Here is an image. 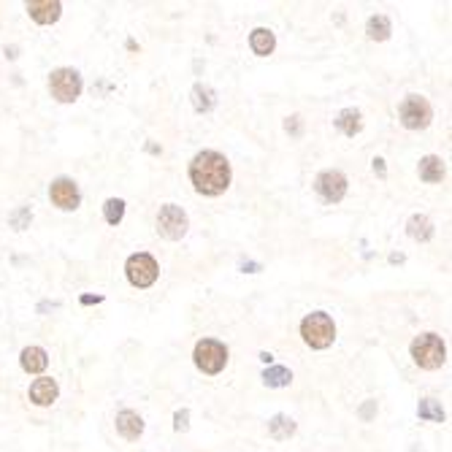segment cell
Here are the masks:
<instances>
[{
  "label": "cell",
  "instance_id": "cell-1",
  "mask_svg": "<svg viewBox=\"0 0 452 452\" xmlns=\"http://www.w3.org/2000/svg\"><path fill=\"white\" fill-rule=\"evenodd\" d=\"M190 181L201 195H220L230 187V163L225 154L203 150L190 163Z\"/></svg>",
  "mask_w": 452,
  "mask_h": 452
},
{
  "label": "cell",
  "instance_id": "cell-2",
  "mask_svg": "<svg viewBox=\"0 0 452 452\" xmlns=\"http://www.w3.org/2000/svg\"><path fill=\"white\" fill-rule=\"evenodd\" d=\"M412 357H414V363H417L420 369L436 371V369H442L444 360H447V347H444L442 336H436V333H423V336H417V339L412 341Z\"/></svg>",
  "mask_w": 452,
  "mask_h": 452
},
{
  "label": "cell",
  "instance_id": "cell-3",
  "mask_svg": "<svg viewBox=\"0 0 452 452\" xmlns=\"http://www.w3.org/2000/svg\"><path fill=\"white\" fill-rule=\"evenodd\" d=\"M301 336L312 350H328L333 344V339H336V325H333V320L328 317L325 312H312V314L303 317Z\"/></svg>",
  "mask_w": 452,
  "mask_h": 452
},
{
  "label": "cell",
  "instance_id": "cell-4",
  "mask_svg": "<svg viewBox=\"0 0 452 452\" xmlns=\"http://www.w3.org/2000/svg\"><path fill=\"white\" fill-rule=\"evenodd\" d=\"M125 277L133 287L147 290V287H152V284L157 282V277H160V266H157V260H154L152 255H147V252H136V255L127 257Z\"/></svg>",
  "mask_w": 452,
  "mask_h": 452
},
{
  "label": "cell",
  "instance_id": "cell-5",
  "mask_svg": "<svg viewBox=\"0 0 452 452\" xmlns=\"http://www.w3.org/2000/svg\"><path fill=\"white\" fill-rule=\"evenodd\" d=\"M193 357H195V366L203 374H220L227 366V347L217 339H201L195 344Z\"/></svg>",
  "mask_w": 452,
  "mask_h": 452
},
{
  "label": "cell",
  "instance_id": "cell-6",
  "mask_svg": "<svg viewBox=\"0 0 452 452\" xmlns=\"http://www.w3.org/2000/svg\"><path fill=\"white\" fill-rule=\"evenodd\" d=\"M81 74L74 68H57L49 74V92L54 101L74 103L81 95Z\"/></svg>",
  "mask_w": 452,
  "mask_h": 452
},
{
  "label": "cell",
  "instance_id": "cell-7",
  "mask_svg": "<svg viewBox=\"0 0 452 452\" xmlns=\"http://www.w3.org/2000/svg\"><path fill=\"white\" fill-rule=\"evenodd\" d=\"M187 227H190V220H187V214H184L181 206L166 203V206L160 209V214H157V233H160L163 239L179 241V239L187 233Z\"/></svg>",
  "mask_w": 452,
  "mask_h": 452
},
{
  "label": "cell",
  "instance_id": "cell-8",
  "mask_svg": "<svg viewBox=\"0 0 452 452\" xmlns=\"http://www.w3.org/2000/svg\"><path fill=\"white\" fill-rule=\"evenodd\" d=\"M433 120V108L423 95H406L401 103V122L406 130H426Z\"/></svg>",
  "mask_w": 452,
  "mask_h": 452
},
{
  "label": "cell",
  "instance_id": "cell-9",
  "mask_svg": "<svg viewBox=\"0 0 452 452\" xmlns=\"http://www.w3.org/2000/svg\"><path fill=\"white\" fill-rule=\"evenodd\" d=\"M49 198L57 209H63V211H74V209H79V203H81V193H79V184H76L74 179L60 176V179L51 181Z\"/></svg>",
  "mask_w": 452,
  "mask_h": 452
},
{
  "label": "cell",
  "instance_id": "cell-10",
  "mask_svg": "<svg viewBox=\"0 0 452 452\" xmlns=\"http://www.w3.org/2000/svg\"><path fill=\"white\" fill-rule=\"evenodd\" d=\"M314 190L320 193V198L328 203H339L347 195V176L341 171H323L314 179Z\"/></svg>",
  "mask_w": 452,
  "mask_h": 452
},
{
  "label": "cell",
  "instance_id": "cell-11",
  "mask_svg": "<svg viewBox=\"0 0 452 452\" xmlns=\"http://www.w3.org/2000/svg\"><path fill=\"white\" fill-rule=\"evenodd\" d=\"M27 14H30L38 25H51V22L60 19L63 3H60V0H30V3H27Z\"/></svg>",
  "mask_w": 452,
  "mask_h": 452
},
{
  "label": "cell",
  "instance_id": "cell-12",
  "mask_svg": "<svg viewBox=\"0 0 452 452\" xmlns=\"http://www.w3.org/2000/svg\"><path fill=\"white\" fill-rule=\"evenodd\" d=\"M57 396H60V387H57V382L49 377L35 379V382L30 385V401L35 403V406H51V403L57 401Z\"/></svg>",
  "mask_w": 452,
  "mask_h": 452
},
{
  "label": "cell",
  "instance_id": "cell-13",
  "mask_svg": "<svg viewBox=\"0 0 452 452\" xmlns=\"http://www.w3.org/2000/svg\"><path fill=\"white\" fill-rule=\"evenodd\" d=\"M117 430L122 433V439L127 442H136L141 433H144V420H141V414L138 412H133V409H122L120 414H117Z\"/></svg>",
  "mask_w": 452,
  "mask_h": 452
},
{
  "label": "cell",
  "instance_id": "cell-14",
  "mask_svg": "<svg viewBox=\"0 0 452 452\" xmlns=\"http://www.w3.org/2000/svg\"><path fill=\"white\" fill-rule=\"evenodd\" d=\"M19 363H22V369L27 374H41L49 366V355H47L44 347H25L22 355H19Z\"/></svg>",
  "mask_w": 452,
  "mask_h": 452
},
{
  "label": "cell",
  "instance_id": "cell-15",
  "mask_svg": "<svg viewBox=\"0 0 452 452\" xmlns=\"http://www.w3.org/2000/svg\"><path fill=\"white\" fill-rule=\"evenodd\" d=\"M250 47L257 57H268V54L274 51V47H277V35H274L268 27H257V30H252Z\"/></svg>",
  "mask_w": 452,
  "mask_h": 452
},
{
  "label": "cell",
  "instance_id": "cell-16",
  "mask_svg": "<svg viewBox=\"0 0 452 452\" xmlns=\"http://www.w3.org/2000/svg\"><path fill=\"white\" fill-rule=\"evenodd\" d=\"M417 171H420V179H423V181H428V184H436V181H442V179H444V160H442V157H436V154H426V157L420 160Z\"/></svg>",
  "mask_w": 452,
  "mask_h": 452
},
{
  "label": "cell",
  "instance_id": "cell-17",
  "mask_svg": "<svg viewBox=\"0 0 452 452\" xmlns=\"http://www.w3.org/2000/svg\"><path fill=\"white\" fill-rule=\"evenodd\" d=\"M336 125H339V130H341L344 136H355V133H360V127H363V117H360L357 108H344V111H339Z\"/></svg>",
  "mask_w": 452,
  "mask_h": 452
},
{
  "label": "cell",
  "instance_id": "cell-18",
  "mask_svg": "<svg viewBox=\"0 0 452 452\" xmlns=\"http://www.w3.org/2000/svg\"><path fill=\"white\" fill-rule=\"evenodd\" d=\"M406 230H409V236H412L414 241H428V239L433 236V223L428 220L426 214H414V217H409Z\"/></svg>",
  "mask_w": 452,
  "mask_h": 452
},
{
  "label": "cell",
  "instance_id": "cell-19",
  "mask_svg": "<svg viewBox=\"0 0 452 452\" xmlns=\"http://www.w3.org/2000/svg\"><path fill=\"white\" fill-rule=\"evenodd\" d=\"M366 33H369L371 41H387L390 33H393V25H390V19L385 14H374L369 19V25H366Z\"/></svg>",
  "mask_w": 452,
  "mask_h": 452
},
{
  "label": "cell",
  "instance_id": "cell-20",
  "mask_svg": "<svg viewBox=\"0 0 452 452\" xmlns=\"http://www.w3.org/2000/svg\"><path fill=\"white\" fill-rule=\"evenodd\" d=\"M214 103H217V95H214V90L209 84H195L193 87V106L198 111H211Z\"/></svg>",
  "mask_w": 452,
  "mask_h": 452
},
{
  "label": "cell",
  "instance_id": "cell-21",
  "mask_svg": "<svg viewBox=\"0 0 452 452\" xmlns=\"http://www.w3.org/2000/svg\"><path fill=\"white\" fill-rule=\"evenodd\" d=\"M263 382H266L268 387H287V385L293 382V374H290V369H284V366H271V369H266Z\"/></svg>",
  "mask_w": 452,
  "mask_h": 452
},
{
  "label": "cell",
  "instance_id": "cell-22",
  "mask_svg": "<svg viewBox=\"0 0 452 452\" xmlns=\"http://www.w3.org/2000/svg\"><path fill=\"white\" fill-rule=\"evenodd\" d=\"M268 433H271L274 439H287V436L296 433V423H293L287 414H277V417H271V423H268Z\"/></svg>",
  "mask_w": 452,
  "mask_h": 452
},
{
  "label": "cell",
  "instance_id": "cell-23",
  "mask_svg": "<svg viewBox=\"0 0 452 452\" xmlns=\"http://www.w3.org/2000/svg\"><path fill=\"white\" fill-rule=\"evenodd\" d=\"M103 217H106L108 225H120L122 217H125V201H120V198H108V201L103 203Z\"/></svg>",
  "mask_w": 452,
  "mask_h": 452
},
{
  "label": "cell",
  "instance_id": "cell-24",
  "mask_svg": "<svg viewBox=\"0 0 452 452\" xmlns=\"http://www.w3.org/2000/svg\"><path fill=\"white\" fill-rule=\"evenodd\" d=\"M417 414H420L423 420H428V423H444V409H442L436 401H430V398H423V401H420Z\"/></svg>",
  "mask_w": 452,
  "mask_h": 452
},
{
  "label": "cell",
  "instance_id": "cell-25",
  "mask_svg": "<svg viewBox=\"0 0 452 452\" xmlns=\"http://www.w3.org/2000/svg\"><path fill=\"white\" fill-rule=\"evenodd\" d=\"M30 217H33V214H30V209H27V206H22V209H17V211L8 217V223L17 227V230H25V227L30 225Z\"/></svg>",
  "mask_w": 452,
  "mask_h": 452
},
{
  "label": "cell",
  "instance_id": "cell-26",
  "mask_svg": "<svg viewBox=\"0 0 452 452\" xmlns=\"http://www.w3.org/2000/svg\"><path fill=\"white\" fill-rule=\"evenodd\" d=\"M187 420H190V412H187V409H179L174 414V428L176 430H187V426H190Z\"/></svg>",
  "mask_w": 452,
  "mask_h": 452
},
{
  "label": "cell",
  "instance_id": "cell-27",
  "mask_svg": "<svg viewBox=\"0 0 452 452\" xmlns=\"http://www.w3.org/2000/svg\"><path fill=\"white\" fill-rule=\"evenodd\" d=\"M284 130H287V133H293V136H301V117H287Z\"/></svg>",
  "mask_w": 452,
  "mask_h": 452
},
{
  "label": "cell",
  "instance_id": "cell-28",
  "mask_svg": "<svg viewBox=\"0 0 452 452\" xmlns=\"http://www.w3.org/2000/svg\"><path fill=\"white\" fill-rule=\"evenodd\" d=\"M374 412H377V401H366L363 403V409H360V417H363V420H371Z\"/></svg>",
  "mask_w": 452,
  "mask_h": 452
},
{
  "label": "cell",
  "instance_id": "cell-29",
  "mask_svg": "<svg viewBox=\"0 0 452 452\" xmlns=\"http://www.w3.org/2000/svg\"><path fill=\"white\" fill-rule=\"evenodd\" d=\"M374 174H379L382 179L387 176V171H385V160H382V157H374Z\"/></svg>",
  "mask_w": 452,
  "mask_h": 452
},
{
  "label": "cell",
  "instance_id": "cell-30",
  "mask_svg": "<svg viewBox=\"0 0 452 452\" xmlns=\"http://www.w3.org/2000/svg\"><path fill=\"white\" fill-rule=\"evenodd\" d=\"M103 301V296H81V303L84 306H90V303H101Z\"/></svg>",
  "mask_w": 452,
  "mask_h": 452
},
{
  "label": "cell",
  "instance_id": "cell-31",
  "mask_svg": "<svg viewBox=\"0 0 452 452\" xmlns=\"http://www.w3.org/2000/svg\"><path fill=\"white\" fill-rule=\"evenodd\" d=\"M260 360H263V363H271V360H274V355H271V352H260Z\"/></svg>",
  "mask_w": 452,
  "mask_h": 452
}]
</instances>
